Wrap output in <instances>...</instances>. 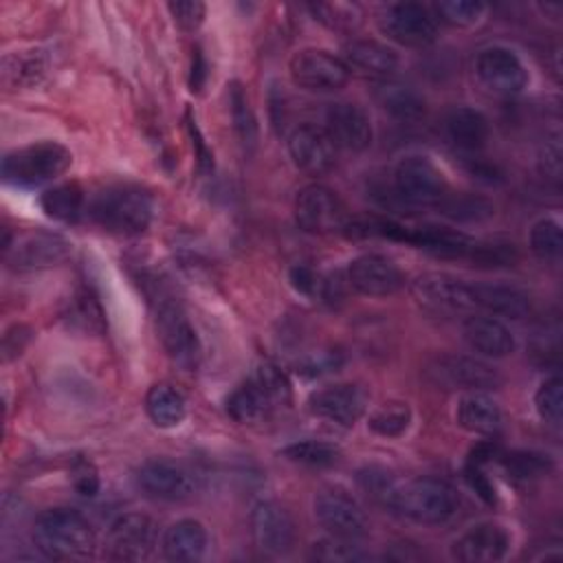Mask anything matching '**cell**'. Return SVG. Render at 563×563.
Instances as JSON below:
<instances>
[{"mask_svg": "<svg viewBox=\"0 0 563 563\" xmlns=\"http://www.w3.org/2000/svg\"><path fill=\"white\" fill-rule=\"evenodd\" d=\"M391 187L396 198L411 207H438L449 191L444 174L420 154H409L396 163Z\"/></svg>", "mask_w": 563, "mask_h": 563, "instance_id": "8992f818", "label": "cell"}, {"mask_svg": "<svg viewBox=\"0 0 563 563\" xmlns=\"http://www.w3.org/2000/svg\"><path fill=\"white\" fill-rule=\"evenodd\" d=\"M229 103H231V119H233V130L244 145V150H253L257 143V121L255 114L249 106L246 92L240 84H231L229 88Z\"/></svg>", "mask_w": 563, "mask_h": 563, "instance_id": "e575fe53", "label": "cell"}, {"mask_svg": "<svg viewBox=\"0 0 563 563\" xmlns=\"http://www.w3.org/2000/svg\"><path fill=\"white\" fill-rule=\"evenodd\" d=\"M310 556L317 561H328V563H350V561H363L365 552L352 541V539H341V537H328L321 539L312 545Z\"/></svg>", "mask_w": 563, "mask_h": 563, "instance_id": "ab89813d", "label": "cell"}, {"mask_svg": "<svg viewBox=\"0 0 563 563\" xmlns=\"http://www.w3.org/2000/svg\"><path fill=\"white\" fill-rule=\"evenodd\" d=\"M427 378L440 389L453 391H486L499 385V374L484 361L460 354H442L433 358L427 369Z\"/></svg>", "mask_w": 563, "mask_h": 563, "instance_id": "30bf717a", "label": "cell"}, {"mask_svg": "<svg viewBox=\"0 0 563 563\" xmlns=\"http://www.w3.org/2000/svg\"><path fill=\"white\" fill-rule=\"evenodd\" d=\"M358 484L363 486V490L367 495H372L378 504H383L389 495V490L394 488L396 484V477L387 471V468H380V466H367L358 473Z\"/></svg>", "mask_w": 563, "mask_h": 563, "instance_id": "7bdbcfd3", "label": "cell"}, {"mask_svg": "<svg viewBox=\"0 0 563 563\" xmlns=\"http://www.w3.org/2000/svg\"><path fill=\"white\" fill-rule=\"evenodd\" d=\"M88 216L95 224L110 233L136 235L143 233L154 216V200L139 187H108L88 205Z\"/></svg>", "mask_w": 563, "mask_h": 563, "instance_id": "277c9868", "label": "cell"}, {"mask_svg": "<svg viewBox=\"0 0 563 563\" xmlns=\"http://www.w3.org/2000/svg\"><path fill=\"white\" fill-rule=\"evenodd\" d=\"M479 81L497 95H517L528 84V70L515 51L506 46H486L475 57Z\"/></svg>", "mask_w": 563, "mask_h": 563, "instance_id": "e0dca14e", "label": "cell"}, {"mask_svg": "<svg viewBox=\"0 0 563 563\" xmlns=\"http://www.w3.org/2000/svg\"><path fill=\"white\" fill-rule=\"evenodd\" d=\"M383 506L416 523L438 526L457 512L460 499L453 486L444 479L416 477L407 482L396 479Z\"/></svg>", "mask_w": 563, "mask_h": 563, "instance_id": "6da1fadb", "label": "cell"}, {"mask_svg": "<svg viewBox=\"0 0 563 563\" xmlns=\"http://www.w3.org/2000/svg\"><path fill=\"white\" fill-rule=\"evenodd\" d=\"M504 466L519 479H532L548 475L554 466L552 457L537 451H515L504 457Z\"/></svg>", "mask_w": 563, "mask_h": 563, "instance_id": "f35d334b", "label": "cell"}, {"mask_svg": "<svg viewBox=\"0 0 563 563\" xmlns=\"http://www.w3.org/2000/svg\"><path fill=\"white\" fill-rule=\"evenodd\" d=\"M543 169H545V176L550 178H559L561 174V143H559V136L545 141V158H543Z\"/></svg>", "mask_w": 563, "mask_h": 563, "instance_id": "c3c4849f", "label": "cell"}, {"mask_svg": "<svg viewBox=\"0 0 563 563\" xmlns=\"http://www.w3.org/2000/svg\"><path fill=\"white\" fill-rule=\"evenodd\" d=\"M347 284L365 297H389L405 286V273L398 264L378 253H365L350 262Z\"/></svg>", "mask_w": 563, "mask_h": 563, "instance_id": "ac0fdd59", "label": "cell"}, {"mask_svg": "<svg viewBox=\"0 0 563 563\" xmlns=\"http://www.w3.org/2000/svg\"><path fill=\"white\" fill-rule=\"evenodd\" d=\"M367 409V394L354 383L325 385L308 396V411L314 418L339 427H354Z\"/></svg>", "mask_w": 563, "mask_h": 563, "instance_id": "4fadbf2b", "label": "cell"}, {"mask_svg": "<svg viewBox=\"0 0 563 563\" xmlns=\"http://www.w3.org/2000/svg\"><path fill=\"white\" fill-rule=\"evenodd\" d=\"M435 209H440V213H444L451 220H464V222L484 220L493 213V205L486 198H479L475 194H449V191Z\"/></svg>", "mask_w": 563, "mask_h": 563, "instance_id": "d590c367", "label": "cell"}, {"mask_svg": "<svg viewBox=\"0 0 563 563\" xmlns=\"http://www.w3.org/2000/svg\"><path fill=\"white\" fill-rule=\"evenodd\" d=\"M411 424V407L402 400L383 402L369 413L367 427L383 438H400Z\"/></svg>", "mask_w": 563, "mask_h": 563, "instance_id": "d6a6232c", "label": "cell"}, {"mask_svg": "<svg viewBox=\"0 0 563 563\" xmlns=\"http://www.w3.org/2000/svg\"><path fill=\"white\" fill-rule=\"evenodd\" d=\"M534 409L539 418L552 427L561 424L563 416V385L559 376L545 378L534 394Z\"/></svg>", "mask_w": 563, "mask_h": 563, "instance_id": "74e56055", "label": "cell"}, {"mask_svg": "<svg viewBox=\"0 0 563 563\" xmlns=\"http://www.w3.org/2000/svg\"><path fill=\"white\" fill-rule=\"evenodd\" d=\"M345 66L361 75L385 79L396 73L400 59L394 48L374 40H356L345 46Z\"/></svg>", "mask_w": 563, "mask_h": 563, "instance_id": "4316f807", "label": "cell"}, {"mask_svg": "<svg viewBox=\"0 0 563 563\" xmlns=\"http://www.w3.org/2000/svg\"><path fill=\"white\" fill-rule=\"evenodd\" d=\"M73 154L57 141H37L15 147L2 158V178L13 187H40L62 176Z\"/></svg>", "mask_w": 563, "mask_h": 563, "instance_id": "5b68a950", "label": "cell"}, {"mask_svg": "<svg viewBox=\"0 0 563 563\" xmlns=\"http://www.w3.org/2000/svg\"><path fill=\"white\" fill-rule=\"evenodd\" d=\"M282 457H286L288 462L295 464H303V466H332L339 460V449L330 442H321V440H299V442H290L279 451Z\"/></svg>", "mask_w": 563, "mask_h": 563, "instance_id": "836d02e7", "label": "cell"}, {"mask_svg": "<svg viewBox=\"0 0 563 563\" xmlns=\"http://www.w3.org/2000/svg\"><path fill=\"white\" fill-rule=\"evenodd\" d=\"M413 299L433 312L473 310L471 282L449 273H424L411 284Z\"/></svg>", "mask_w": 563, "mask_h": 563, "instance_id": "2e32d148", "label": "cell"}, {"mask_svg": "<svg viewBox=\"0 0 563 563\" xmlns=\"http://www.w3.org/2000/svg\"><path fill=\"white\" fill-rule=\"evenodd\" d=\"M310 11L314 18L330 29H352L358 22V9L354 4H343V2H321V4H310Z\"/></svg>", "mask_w": 563, "mask_h": 563, "instance_id": "b9f144b4", "label": "cell"}, {"mask_svg": "<svg viewBox=\"0 0 563 563\" xmlns=\"http://www.w3.org/2000/svg\"><path fill=\"white\" fill-rule=\"evenodd\" d=\"M378 106L394 119L402 123H413L424 117V99L409 86L385 81L376 88Z\"/></svg>", "mask_w": 563, "mask_h": 563, "instance_id": "4dcf8cb0", "label": "cell"}, {"mask_svg": "<svg viewBox=\"0 0 563 563\" xmlns=\"http://www.w3.org/2000/svg\"><path fill=\"white\" fill-rule=\"evenodd\" d=\"M167 11L180 29L196 31L205 20L207 7L200 0H176V2H167Z\"/></svg>", "mask_w": 563, "mask_h": 563, "instance_id": "ee69618b", "label": "cell"}, {"mask_svg": "<svg viewBox=\"0 0 563 563\" xmlns=\"http://www.w3.org/2000/svg\"><path fill=\"white\" fill-rule=\"evenodd\" d=\"M73 486L84 497H95L99 490V475L90 462H79L73 468Z\"/></svg>", "mask_w": 563, "mask_h": 563, "instance_id": "bcb514c9", "label": "cell"}, {"mask_svg": "<svg viewBox=\"0 0 563 563\" xmlns=\"http://www.w3.org/2000/svg\"><path fill=\"white\" fill-rule=\"evenodd\" d=\"M312 508L319 526L332 537L356 541L367 532V515L363 506L341 486L321 488Z\"/></svg>", "mask_w": 563, "mask_h": 563, "instance_id": "ba28073f", "label": "cell"}, {"mask_svg": "<svg viewBox=\"0 0 563 563\" xmlns=\"http://www.w3.org/2000/svg\"><path fill=\"white\" fill-rule=\"evenodd\" d=\"M380 33L409 48H422L435 42L438 22L431 11L418 2H394L378 15Z\"/></svg>", "mask_w": 563, "mask_h": 563, "instance_id": "9c48e42d", "label": "cell"}, {"mask_svg": "<svg viewBox=\"0 0 563 563\" xmlns=\"http://www.w3.org/2000/svg\"><path fill=\"white\" fill-rule=\"evenodd\" d=\"M136 484L145 495L163 501H183L196 493L194 475L167 457L145 460L136 471Z\"/></svg>", "mask_w": 563, "mask_h": 563, "instance_id": "9a60e30c", "label": "cell"}, {"mask_svg": "<svg viewBox=\"0 0 563 563\" xmlns=\"http://www.w3.org/2000/svg\"><path fill=\"white\" fill-rule=\"evenodd\" d=\"M145 411L156 427L172 429L185 420L187 405L176 387L167 383H156L145 394Z\"/></svg>", "mask_w": 563, "mask_h": 563, "instance_id": "f546056e", "label": "cell"}, {"mask_svg": "<svg viewBox=\"0 0 563 563\" xmlns=\"http://www.w3.org/2000/svg\"><path fill=\"white\" fill-rule=\"evenodd\" d=\"M207 66H205V59H202V55H200V51H196V55H194V64H191V79H189V86H191V90H200V86H202V81H205V77H207V70H205Z\"/></svg>", "mask_w": 563, "mask_h": 563, "instance_id": "681fc988", "label": "cell"}, {"mask_svg": "<svg viewBox=\"0 0 563 563\" xmlns=\"http://www.w3.org/2000/svg\"><path fill=\"white\" fill-rule=\"evenodd\" d=\"M70 244L59 238V235H51V233H31L26 238H22L20 242H15L11 255L7 257L11 262L13 268H46V266H55L57 262L66 260Z\"/></svg>", "mask_w": 563, "mask_h": 563, "instance_id": "d4e9b609", "label": "cell"}, {"mask_svg": "<svg viewBox=\"0 0 563 563\" xmlns=\"http://www.w3.org/2000/svg\"><path fill=\"white\" fill-rule=\"evenodd\" d=\"M156 545V523L147 515L128 512L117 517L106 537V552L117 561H143Z\"/></svg>", "mask_w": 563, "mask_h": 563, "instance_id": "5bb4252c", "label": "cell"}, {"mask_svg": "<svg viewBox=\"0 0 563 563\" xmlns=\"http://www.w3.org/2000/svg\"><path fill=\"white\" fill-rule=\"evenodd\" d=\"M40 205L46 216L62 222H75L84 211V191L75 183L55 185L40 196Z\"/></svg>", "mask_w": 563, "mask_h": 563, "instance_id": "1f68e13d", "label": "cell"}, {"mask_svg": "<svg viewBox=\"0 0 563 563\" xmlns=\"http://www.w3.org/2000/svg\"><path fill=\"white\" fill-rule=\"evenodd\" d=\"M295 220L299 229L308 233H330V231H343L350 222L345 213V205L325 185H306L299 189L295 198Z\"/></svg>", "mask_w": 563, "mask_h": 563, "instance_id": "8fae6325", "label": "cell"}, {"mask_svg": "<svg viewBox=\"0 0 563 563\" xmlns=\"http://www.w3.org/2000/svg\"><path fill=\"white\" fill-rule=\"evenodd\" d=\"M442 22L453 26H471L484 15V4L477 0H444L435 7Z\"/></svg>", "mask_w": 563, "mask_h": 563, "instance_id": "60d3db41", "label": "cell"}, {"mask_svg": "<svg viewBox=\"0 0 563 563\" xmlns=\"http://www.w3.org/2000/svg\"><path fill=\"white\" fill-rule=\"evenodd\" d=\"M510 550V532L495 521H482L468 528L451 548L453 559L462 563H495Z\"/></svg>", "mask_w": 563, "mask_h": 563, "instance_id": "44dd1931", "label": "cell"}, {"mask_svg": "<svg viewBox=\"0 0 563 563\" xmlns=\"http://www.w3.org/2000/svg\"><path fill=\"white\" fill-rule=\"evenodd\" d=\"M290 79L306 92H336L350 79L345 62L323 48H301L288 62Z\"/></svg>", "mask_w": 563, "mask_h": 563, "instance_id": "52a82bcc", "label": "cell"}, {"mask_svg": "<svg viewBox=\"0 0 563 563\" xmlns=\"http://www.w3.org/2000/svg\"><path fill=\"white\" fill-rule=\"evenodd\" d=\"M466 479H468V484L475 488V493H477L486 504H495V488H493V484L488 482V477L482 473L479 464H475V462L468 464V468H466Z\"/></svg>", "mask_w": 563, "mask_h": 563, "instance_id": "7dc6e473", "label": "cell"}, {"mask_svg": "<svg viewBox=\"0 0 563 563\" xmlns=\"http://www.w3.org/2000/svg\"><path fill=\"white\" fill-rule=\"evenodd\" d=\"M455 422L475 435H493L501 429V409L484 391H466L457 400Z\"/></svg>", "mask_w": 563, "mask_h": 563, "instance_id": "83f0119b", "label": "cell"}, {"mask_svg": "<svg viewBox=\"0 0 563 563\" xmlns=\"http://www.w3.org/2000/svg\"><path fill=\"white\" fill-rule=\"evenodd\" d=\"M288 282H290V286H292L297 292H301V295H306V297L319 295V288H321V275L314 273V268H310V266H306V264H295V266H290V271H288Z\"/></svg>", "mask_w": 563, "mask_h": 563, "instance_id": "f6af8a7d", "label": "cell"}, {"mask_svg": "<svg viewBox=\"0 0 563 563\" xmlns=\"http://www.w3.org/2000/svg\"><path fill=\"white\" fill-rule=\"evenodd\" d=\"M528 242H530V251L539 260H556L563 249L561 224L552 218H543V220L534 222L530 229Z\"/></svg>", "mask_w": 563, "mask_h": 563, "instance_id": "8d00e7d4", "label": "cell"}, {"mask_svg": "<svg viewBox=\"0 0 563 563\" xmlns=\"http://www.w3.org/2000/svg\"><path fill=\"white\" fill-rule=\"evenodd\" d=\"M290 383L273 363L257 365L227 398V413L238 422H257L290 402Z\"/></svg>", "mask_w": 563, "mask_h": 563, "instance_id": "3957f363", "label": "cell"}, {"mask_svg": "<svg viewBox=\"0 0 563 563\" xmlns=\"http://www.w3.org/2000/svg\"><path fill=\"white\" fill-rule=\"evenodd\" d=\"M462 339L466 345L486 358H504L515 352V336L490 314H473L462 323Z\"/></svg>", "mask_w": 563, "mask_h": 563, "instance_id": "603a6c76", "label": "cell"}, {"mask_svg": "<svg viewBox=\"0 0 563 563\" xmlns=\"http://www.w3.org/2000/svg\"><path fill=\"white\" fill-rule=\"evenodd\" d=\"M209 537L198 519H178L163 534V554L169 561H198L207 550Z\"/></svg>", "mask_w": 563, "mask_h": 563, "instance_id": "f1b7e54d", "label": "cell"}, {"mask_svg": "<svg viewBox=\"0 0 563 563\" xmlns=\"http://www.w3.org/2000/svg\"><path fill=\"white\" fill-rule=\"evenodd\" d=\"M33 543L53 561L88 559L97 548L88 519L73 508H48L33 526Z\"/></svg>", "mask_w": 563, "mask_h": 563, "instance_id": "7a4b0ae2", "label": "cell"}, {"mask_svg": "<svg viewBox=\"0 0 563 563\" xmlns=\"http://www.w3.org/2000/svg\"><path fill=\"white\" fill-rule=\"evenodd\" d=\"M473 310H484L490 317L521 319L530 310V297L526 290L501 282H473Z\"/></svg>", "mask_w": 563, "mask_h": 563, "instance_id": "cb8c5ba5", "label": "cell"}, {"mask_svg": "<svg viewBox=\"0 0 563 563\" xmlns=\"http://www.w3.org/2000/svg\"><path fill=\"white\" fill-rule=\"evenodd\" d=\"M288 154L297 169L319 176L332 169L336 161V145L332 143V139L323 128L303 123L290 132Z\"/></svg>", "mask_w": 563, "mask_h": 563, "instance_id": "ffe728a7", "label": "cell"}, {"mask_svg": "<svg viewBox=\"0 0 563 563\" xmlns=\"http://www.w3.org/2000/svg\"><path fill=\"white\" fill-rule=\"evenodd\" d=\"M251 532L257 548L266 554H288L297 541L292 515L277 501H260L251 512Z\"/></svg>", "mask_w": 563, "mask_h": 563, "instance_id": "d6986e66", "label": "cell"}, {"mask_svg": "<svg viewBox=\"0 0 563 563\" xmlns=\"http://www.w3.org/2000/svg\"><path fill=\"white\" fill-rule=\"evenodd\" d=\"M328 136L336 147L347 152H363L369 147L374 130L367 112L350 101L332 103L325 110V128Z\"/></svg>", "mask_w": 563, "mask_h": 563, "instance_id": "7402d4cb", "label": "cell"}, {"mask_svg": "<svg viewBox=\"0 0 563 563\" xmlns=\"http://www.w3.org/2000/svg\"><path fill=\"white\" fill-rule=\"evenodd\" d=\"M156 332L169 358L183 369H194L200 363V339L187 314L176 303H161L156 312Z\"/></svg>", "mask_w": 563, "mask_h": 563, "instance_id": "7c38bea8", "label": "cell"}, {"mask_svg": "<svg viewBox=\"0 0 563 563\" xmlns=\"http://www.w3.org/2000/svg\"><path fill=\"white\" fill-rule=\"evenodd\" d=\"M444 134L457 150L477 152L490 139V123L484 112L468 106H457L444 117Z\"/></svg>", "mask_w": 563, "mask_h": 563, "instance_id": "484cf974", "label": "cell"}]
</instances>
